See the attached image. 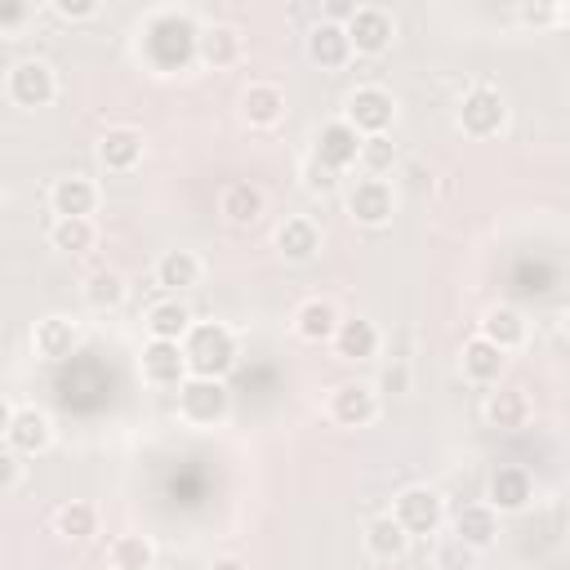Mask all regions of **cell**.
Masks as SVG:
<instances>
[{"label": "cell", "mask_w": 570, "mask_h": 570, "mask_svg": "<svg viewBox=\"0 0 570 570\" xmlns=\"http://www.w3.org/2000/svg\"><path fill=\"white\" fill-rule=\"evenodd\" d=\"M183 352H187V365L191 374L200 379H223L232 365H236V334L218 321H200L187 330L183 338Z\"/></svg>", "instance_id": "6da1fadb"}, {"label": "cell", "mask_w": 570, "mask_h": 570, "mask_svg": "<svg viewBox=\"0 0 570 570\" xmlns=\"http://www.w3.org/2000/svg\"><path fill=\"white\" fill-rule=\"evenodd\" d=\"M196 40H200V31L191 27L187 13H156V18L147 22L142 49H147L151 67L174 71L178 62H187V53H196Z\"/></svg>", "instance_id": "7a4b0ae2"}, {"label": "cell", "mask_w": 570, "mask_h": 570, "mask_svg": "<svg viewBox=\"0 0 570 570\" xmlns=\"http://www.w3.org/2000/svg\"><path fill=\"white\" fill-rule=\"evenodd\" d=\"M232 410V396H227V383L223 379H200L191 374L183 387H178V414L191 423V428H214L223 423Z\"/></svg>", "instance_id": "3957f363"}, {"label": "cell", "mask_w": 570, "mask_h": 570, "mask_svg": "<svg viewBox=\"0 0 570 570\" xmlns=\"http://www.w3.org/2000/svg\"><path fill=\"white\" fill-rule=\"evenodd\" d=\"M4 94H9L13 107L36 111V107H49V102H53V94H58V76H53L49 62H40V58H22V62L9 67V76H4Z\"/></svg>", "instance_id": "277c9868"}, {"label": "cell", "mask_w": 570, "mask_h": 570, "mask_svg": "<svg viewBox=\"0 0 570 570\" xmlns=\"http://www.w3.org/2000/svg\"><path fill=\"white\" fill-rule=\"evenodd\" d=\"M503 120H508V102H503V94L494 85H472L463 94V102H459V129L463 134L490 138V134L503 129Z\"/></svg>", "instance_id": "5b68a950"}, {"label": "cell", "mask_w": 570, "mask_h": 570, "mask_svg": "<svg viewBox=\"0 0 570 570\" xmlns=\"http://www.w3.org/2000/svg\"><path fill=\"white\" fill-rule=\"evenodd\" d=\"M138 370H142V379L156 383V387H183V383L191 379L187 352H183V343H174V338H147L142 352H138Z\"/></svg>", "instance_id": "8992f818"}, {"label": "cell", "mask_w": 570, "mask_h": 570, "mask_svg": "<svg viewBox=\"0 0 570 570\" xmlns=\"http://www.w3.org/2000/svg\"><path fill=\"white\" fill-rule=\"evenodd\" d=\"M53 441V419L36 405H9L4 410V445L18 454H40Z\"/></svg>", "instance_id": "52a82bcc"}, {"label": "cell", "mask_w": 570, "mask_h": 570, "mask_svg": "<svg viewBox=\"0 0 570 570\" xmlns=\"http://www.w3.org/2000/svg\"><path fill=\"white\" fill-rule=\"evenodd\" d=\"M396 209V196H392V183L387 178H374V174H361L352 178L347 187V214L365 227H383Z\"/></svg>", "instance_id": "ba28073f"}, {"label": "cell", "mask_w": 570, "mask_h": 570, "mask_svg": "<svg viewBox=\"0 0 570 570\" xmlns=\"http://www.w3.org/2000/svg\"><path fill=\"white\" fill-rule=\"evenodd\" d=\"M392 116H396V102H392V94H387L383 85H361V89L347 94V120L356 125L361 138L387 134Z\"/></svg>", "instance_id": "9c48e42d"}, {"label": "cell", "mask_w": 570, "mask_h": 570, "mask_svg": "<svg viewBox=\"0 0 570 570\" xmlns=\"http://www.w3.org/2000/svg\"><path fill=\"white\" fill-rule=\"evenodd\" d=\"M361 142H365V138L356 134V125H352L347 116H338V120H325V125H321L312 156L343 174L347 165H361Z\"/></svg>", "instance_id": "30bf717a"}, {"label": "cell", "mask_w": 570, "mask_h": 570, "mask_svg": "<svg viewBox=\"0 0 570 570\" xmlns=\"http://www.w3.org/2000/svg\"><path fill=\"white\" fill-rule=\"evenodd\" d=\"M392 517L410 530V534H432L441 525V494L428 485H405L392 503Z\"/></svg>", "instance_id": "8fae6325"}, {"label": "cell", "mask_w": 570, "mask_h": 570, "mask_svg": "<svg viewBox=\"0 0 570 570\" xmlns=\"http://www.w3.org/2000/svg\"><path fill=\"white\" fill-rule=\"evenodd\" d=\"M330 419L343 428H365L379 419V392L370 383H338L330 392Z\"/></svg>", "instance_id": "7c38bea8"}, {"label": "cell", "mask_w": 570, "mask_h": 570, "mask_svg": "<svg viewBox=\"0 0 570 570\" xmlns=\"http://www.w3.org/2000/svg\"><path fill=\"white\" fill-rule=\"evenodd\" d=\"M347 36H352V49L356 53H383L392 45V36H396V22L379 4H356L352 22H347Z\"/></svg>", "instance_id": "4fadbf2b"}, {"label": "cell", "mask_w": 570, "mask_h": 570, "mask_svg": "<svg viewBox=\"0 0 570 570\" xmlns=\"http://www.w3.org/2000/svg\"><path fill=\"white\" fill-rule=\"evenodd\" d=\"M352 53H356V49H352V36H347V27H343V22L321 18V22L307 31V58H312L316 67L334 71V67H343Z\"/></svg>", "instance_id": "5bb4252c"}, {"label": "cell", "mask_w": 570, "mask_h": 570, "mask_svg": "<svg viewBox=\"0 0 570 570\" xmlns=\"http://www.w3.org/2000/svg\"><path fill=\"white\" fill-rule=\"evenodd\" d=\"M49 205H53L58 218H89L94 205H98V187L85 174H62L49 187Z\"/></svg>", "instance_id": "9a60e30c"}, {"label": "cell", "mask_w": 570, "mask_h": 570, "mask_svg": "<svg viewBox=\"0 0 570 570\" xmlns=\"http://www.w3.org/2000/svg\"><path fill=\"white\" fill-rule=\"evenodd\" d=\"M494 534H499V512H494L490 503H463V508L454 512V539H459V543L485 552V548L494 543Z\"/></svg>", "instance_id": "2e32d148"}, {"label": "cell", "mask_w": 570, "mask_h": 570, "mask_svg": "<svg viewBox=\"0 0 570 570\" xmlns=\"http://www.w3.org/2000/svg\"><path fill=\"white\" fill-rule=\"evenodd\" d=\"M76 343H80V330H76V321H67V316H45V321H36V330H31V347H36V356H45V361L71 356Z\"/></svg>", "instance_id": "e0dca14e"}, {"label": "cell", "mask_w": 570, "mask_h": 570, "mask_svg": "<svg viewBox=\"0 0 570 570\" xmlns=\"http://www.w3.org/2000/svg\"><path fill=\"white\" fill-rule=\"evenodd\" d=\"M98 160H102L107 169H116V174L134 169V165L142 160V134H138V129H129V125L107 129V134L98 138Z\"/></svg>", "instance_id": "ac0fdd59"}, {"label": "cell", "mask_w": 570, "mask_h": 570, "mask_svg": "<svg viewBox=\"0 0 570 570\" xmlns=\"http://www.w3.org/2000/svg\"><path fill=\"white\" fill-rule=\"evenodd\" d=\"M276 249H281V258H289V263H307V258H316V249H321V232H316V223L303 218V214L285 218V223L276 227Z\"/></svg>", "instance_id": "d6986e66"}, {"label": "cell", "mask_w": 570, "mask_h": 570, "mask_svg": "<svg viewBox=\"0 0 570 570\" xmlns=\"http://www.w3.org/2000/svg\"><path fill=\"white\" fill-rule=\"evenodd\" d=\"M338 325H343V316H338V307H334L330 298H307V303L294 312V330H298V338H307V343H330V338L338 334Z\"/></svg>", "instance_id": "ffe728a7"}, {"label": "cell", "mask_w": 570, "mask_h": 570, "mask_svg": "<svg viewBox=\"0 0 570 570\" xmlns=\"http://www.w3.org/2000/svg\"><path fill=\"white\" fill-rule=\"evenodd\" d=\"M240 31L236 27H227V22H214V27H205L200 31V40H196V53H200V62L205 67H214V71H223V67H232L236 58H240Z\"/></svg>", "instance_id": "44dd1931"}, {"label": "cell", "mask_w": 570, "mask_h": 570, "mask_svg": "<svg viewBox=\"0 0 570 570\" xmlns=\"http://www.w3.org/2000/svg\"><path fill=\"white\" fill-rule=\"evenodd\" d=\"M240 116H245L249 125H276V120L285 116V94H281V85H272V80L245 85V94H240Z\"/></svg>", "instance_id": "7402d4cb"}, {"label": "cell", "mask_w": 570, "mask_h": 570, "mask_svg": "<svg viewBox=\"0 0 570 570\" xmlns=\"http://www.w3.org/2000/svg\"><path fill=\"white\" fill-rule=\"evenodd\" d=\"M530 472L525 468H499L494 476H490V508L494 512H521L525 503H530Z\"/></svg>", "instance_id": "603a6c76"}, {"label": "cell", "mask_w": 570, "mask_h": 570, "mask_svg": "<svg viewBox=\"0 0 570 570\" xmlns=\"http://www.w3.org/2000/svg\"><path fill=\"white\" fill-rule=\"evenodd\" d=\"M187 330H191V312H187V303H183L178 294H169V298H160V303L147 307V334H151V338H174V343H183Z\"/></svg>", "instance_id": "cb8c5ba5"}, {"label": "cell", "mask_w": 570, "mask_h": 570, "mask_svg": "<svg viewBox=\"0 0 570 570\" xmlns=\"http://www.w3.org/2000/svg\"><path fill=\"white\" fill-rule=\"evenodd\" d=\"M503 365H508V352L503 347H494L490 338H468L463 343V374L472 379V383H499V374H503Z\"/></svg>", "instance_id": "d4e9b609"}, {"label": "cell", "mask_w": 570, "mask_h": 570, "mask_svg": "<svg viewBox=\"0 0 570 570\" xmlns=\"http://www.w3.org/2000/svg\"><path fill=\"white\" fill-rule=\"evenodd\" d=\"M365 548H370V557H379V561H396V557H405V548H410V530H405L392 512H383V517H374V521L365 525Z\"/></svg>", "instance_id": "484cf974"}, {"label": "cell", "mask_w": 570, "mask_h": 570, "mask_svg": "<svg viewBox=\"0 0 570 570\" xmlns=\"http://www.w3.org/2000/svg\"><path fill=\"white\" fill-rule=\"evenodd\" d=\"M481 338H490L494 347L512 352V347H521V343H525V316H521L517 307L499 303V307H490V312L481 316Z\"/></svg>", "instance_id": "4316f807"}, {"label": "cell", "mask_w": 570, "mask_h": 570, "mask_svg": "<svg viewBox=\"0 0 570 570\" xmlns=\"http://www.w3.org/2000/svg\"><path fill=\"white\" fill-rule=\"evenodd\" d=\"M218 209H223V218L232 227H249L263 214V191L254 183H227L223 196H218Z\"/></svg>", "instance_id": "83f0119b"}, {"label": "cell", "mask_w": 570, "mask_h": 570, "mask_svg": "<svg viewBox=\"0 0 570 570\" xmlns=\"http://www.w3.org/2000/svg\"><path fill=\"white\" fill-rule=\"evenodd\" d=\"M334 347H338V356H347V361H370V356L379 352V325L365 321V316H347V321L338 325V334H334Z\"/></svg>", "instance_id": "f1b7e54d"}, {"label": "cell", "mask_w": 570, "mask_h": 570, "mask_svg": "<svg viewBox=\"0 0 570 570\" xmlns=\"http://www.w3.org/2000/svg\"><path fill=\"white\" fill-rule=\"evenodd\" d=\"M485 419H490V428L517 432V428H525V419H530V396H525L521 387H499V392H490V401H485Z\"/></svg>", "instance_id": "f546056e"}, {"label": "cell", "mask_w": 570, "mask_h": 570, "mask_svg": "<svg viewBox=\"0 0 570 570\" xmlns=\"http://www.w3.org/2000/svg\"><path fill=\"white\" fill-rule=\"evenodd\" d=\"M156 281H160L169 294H183V289H191V285L200 281V258H196L191 249H169V254H160V263H156Z\"/></svg>", "instance_id": "4dcf8cb0"}, {"label": "cell", "mask_w": 570, "mask_h": 570, "mask_svg": "<svg viewBox=\"0 0 570 570\" xmlns=\"http://www.w3.org/2000/svg\"><path fill=\"white\" fill-rule=\"evenodd\" d=\"M85 303L94 307V312H111V307H120L125 303V294H129V285H125V276L116 272V267H98V272H89L85 276Z\"/></svg>", "instance_id": "1f68e13d"}, {"label": "cell", "mask_w": 570, "mask_h": 570, "mask_svg": "<svg viewBox=\"0 0 570 570\" xmlns=\"http://www.w3.org/2000/svg\"><path fill=\"white\" fill-rule=\"evenodd\" d=\"M107 561H111L116 570H151L156 548H151L147 534H116L111 548H107Z\"/></svg>", "instance_id": "d6a6232c"}, {"label": "cell", "mask_w": 570, "mask_h": 570, "mask_svg": "<svg viewBox=\"0 0 570 570\" xmlns=\"http://www.w3.org/2000/svg\"><path fill=\"white\" fill-rule=\"evenodd\" d=\"M53 521H58V534H67V539H89L94 530H98V508L94 503H85V499H71V503H62L58 512H53Z\"/></svg>", "instance_id": "836d02e7"}, {"label": "cell", "mask_w": 570, "mask_h": 570, "mask_svg": "<svg viewBox=\"0 0 570 570\" xmlns=\"http://www.w3.org/2000/svg\"><path fill=\"white\" fill-rule=\"evenodd\" d=\"M49 240H53V249H62V254H85V249L94 245V223H89V218H53Z\"/></svg>", "instance_id": "e575fe53"}, {"label": "cell", "mask_w": 570, "mask_h": 570, "mask_svg": "<svg viewBox=\"0 0 570 570\" xmlns=\"http://www.w3.org/2000/svg\"><path fill=\"white\" fill-rule=\"evenodd\" d=\"M392 165H396V142H392L387 134H370V138L361 142V169L374 174V178H383Z\"/></svg>", "instance_id": "d590c367"}, {"label": "cell", "mask_w": 570, "mask_h": 570, "mask_svg": "<svg viewBox=\"0 0 570 570\" xmlns=\"http://www.w3.org/2000/svg\"><path fill=\"white\" fill-rule=\"evenodd\" d=\"M436 566H441V570H472V566H476V548H468V543H459V539L450 534V539L436 548Z\"/></svg>", "instance_id": "8d00e7d4"}, {"label": "cell", "mask_w": 570, "mask_h": 570, "mask_svg": "<svg viewBox=\"0 0 570 570\" xmlns=\"http://www.w3.org/2000/svg\"><path fill=\"white\" fill-rule=\"evenodd\" d=\"M303 187H307V191H321V196H325V191H334V187H338V169H330L325 160L307 156V160H303Z\"/></svg>", "instance_id": "74e56055"}, {"label": "cell", "mask_w": 570, "mask_h": 570, "mask_svg": "<svg viewBox=\"0 0 570 570\" xmlns=\"http://www.w3.org/2000/svg\"><path fill=\"white\" fill-rule=\"evenodd\" d=\"M18 481H22V454L4 445V454H0V490H4V494H13V490H18Z\"/></svg>", "instance_id": "f35d334b"}, {"label": "cell", "mask_w": 570, "mask_h": 570, "mask_svg": "<svg viewBox=\"0 0 570 570\" xmlns=\"http://www.w3.org/2000/svg\"><path fill=\"white\" fill-rule=\"evenodd\" d=\"M53 13L58 18H94L98 0H53Z\"/></svg>", "instance_id": "ab89813d"}, {"label": "cell", "mask_w": 570, "mask_h": 570, "mask_svg": "<svg viewBox=\"0 0 570 570\" xmlns=\"http://www.w3.org/2000/svg\"><path fill=\"white\" fill-rule=\"evenodd\" d=\"M379 387H383V392H405V387H410V370H405V361H392V365L383 370Z\"/></svg>", "instance_id": "60d3db41"}, {"label": "cell", "mask_w": 570, "mask_h": 570, "mask_svg": "<svg viewBox=\"0 0 570 570\" xmlns=\"http://www.w3.org/2000/svg\"><path fill=\"white\" fill-rule=\"evenodd\" d=\"M27 18H31V4H4V9H0V31L18 27V22H27Z\"/></svg>", "instance_id": "b9f144b4"}, {"label": "cell", "mask_w": 570, "mask_h": 570, "mask_svg": "<svg viewBox=\"0 0 570 570\" xmlns=\"http://www.w3.org/2000/svg\"><path fill=\"white\" fill-rule=\"evenodd\" d=\"M517 13H521V22H534V27H539V22H552L557 9H552V4H521Z\"/></svg>", "instance_id": "7bdbcfd3"}, {"label": "cell", "mask_w": 570, "mask_h": 570, "mask_svg": "<svg viewBox=\"0 0 570 570\" xmlns=\"http://www.w3.org/2000/svg\"><path fill=\"white\" fill-rule=\"evenodd\" d=\"M209 570H249V566H245L240 557H214V561H209Z\"/></svg>", "instance_id": "ee69618b"}, {"label": "cell", "mask_w": 570, "mask_h": 570, "mask_svg": "<svg viewBox=\"0 0 570 570\" xmlns=\"http://www.w3.org/2000/svg\"><path fill=\"white\" fill-rule=\"evenodd\" d=\"M566 330H570V312H566Z\"/></svg>", "instance_id": "f6af8a7d"}]
</instances>
